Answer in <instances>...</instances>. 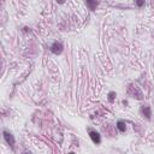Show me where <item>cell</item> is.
Wrapping results in <instances>:
<instances>
[{"mask_svg":"<svg viewBox=\"0 0 154 154\" xmlns=\"http://www.w3.org/2000/svg\"><path fill=\"white\" fill-rule=\"evenodd\" d=\"M128 94L132 97H136L137 100H142L143 99V94L142 91L138 89L137 85H134V84H130L129 88H128Z\"/></svg>","mask_w":154,"mask_h":154,"instance_id":"obj_1","label":"cell"},{"mask_svg":"<svg viewBox=\"0 0 154 154\" xmlns=\"http://www.w3.org/2000/svg\"><path fill=\"white\" fill-rule=\"evenodd\" d=\"M63 49H64V46H63V43L61 42H58V41H55V42H53V45L51 46V52L53 53V54H60L61 52H63Z\"/></svg>","mask_w":154,"mask_h":154,"instance_id":"obj_2","label":"cell"},{"mask_svg":"<svg viewBox=\"0 0 154 154\" xmlns=\"http://www.w3.org/2000/svg\"><path fill=\"white\" fill-rule=\"evenodd\" d=\"M2 135H4V138H5V141H6V143L11 147V148H13L14 147V137H13V135L11 134V132H8V131H6V130H4V132H2Z\"/></svg>","mask_w":154,"mask_h":154,"instance_id":"obj_3","label":"cell"},{"mask_svg":"<svg viewBox=\"0 0 154 154\" xmlns=\"http://www.w3.org/2000/svg\"><path fill=\"white\" fill-rule=\"evenodd\" d=\"M89 136L91 138V141L95 143V144H99L101 142V136L97 131H94V130H89Z\"/></svg>","mask_w":154,"mask_h":154,"instance_id":"obj_4","label":"cell"},{"mask_svg":"<svg viewBox=\"0 0 154 154\" xmlns=\"http://www.w3.org/2000/svg\"><path fill=\"white\" fill-rule=\"evenodd\" d=\"M141 112H142L143 117H146L148 120L150 119V117H152V111H150V107H149L148 105H143L142 108H141Z\"/></svg>","mask_w":154,"mask_h":154,"instance_id":"obj_5","label":"cell"},{"mask_svg":"<svg viewBox=\"0 0 154 154\" xmlns=\"http://www.w3.org/2000/svg\"><path fill=\"white\" fill-rule=\"evenodd\" d=\"M117 128H118V130H119L120 132H124L125 129H126V125H125V123H124L123 120H118V122H117Z\"/></svg>","mask_w":154,"mask_h":154,"instance_id":"obj_6","label":"cell"},{"mask_svg":"<svg viewBox=\"0 0 154 154\" xmlns=\"http://www.w3.org/2000/svg\"><path fill=\"white\" fill-rule=\"evenodd\" d=\"M85 5H87L90 10H95V8H96V6L99 5V2H97V1H87V2H85Z\"/></svg>","mask_w":154,"mask_h":154,"instance_id":"obj_7","label":"cell"},{"mask_svg":"<svg viewBox=\"0 0 154 154\" xmlns=\"http://www.w3.org/2000/svg\"><path fill=\"white\" fill-rule=\"evenodd\" d=\"M114 95H116V93H114V91H111V93L108 94V100H109L111 102L114 100Z\"/></svg>","mask_w":154,"mask_h":154,"instance_id":"obj_8","label":"cell"},{"mask_svg":"<svg viewBox=\"0 0 154 154\" xmlns=\"http://www.w3.org/2000/svg\"><path fill=\"white\" fill-rule=\"evenodd\" d=\"M136 5L137 6H142V5H144V1H136Z\"/></svg>","mask_w":154,"mask_h":154,"instance_id":"obj_9","label":"cell"},{"mask_svg":"<svg viewBox=\"0 0 154 154\" xmlns=\"http://www.w3.org/2000/svg\"><path fill=\"white\" fill-rule=\"evenodd\" d=\"M23 154H31V153H29V152H25V153H23Z\"/></svg>","mask_w":154,"mask_h":154,"instance_id":"obj_10","label":"cell"}]
</instances>
